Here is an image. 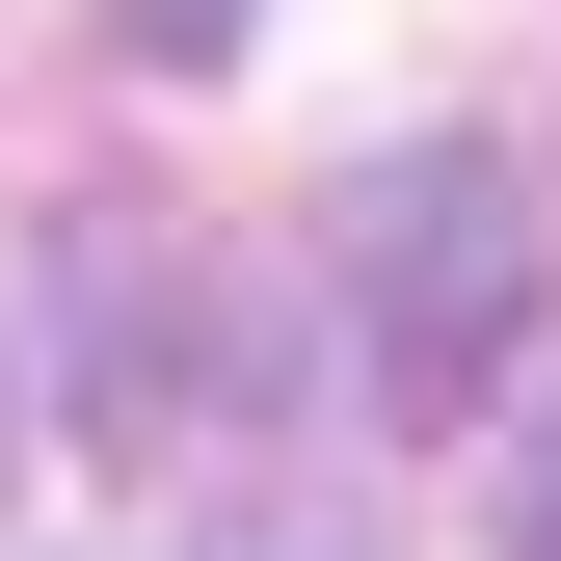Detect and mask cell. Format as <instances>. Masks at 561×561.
Masks as SVG:
<instances>
[{"mask_svg":"<svg viewBox=\"0 0 561 561\" xmlns=\"http://www.w3.org/2000/svg\"><path fill=\"white\" fill-rule=\"evenodd\" d=\"M107 27H134V54H241V0H107Z\"/></svg>","mask_w":561,"mask_h":561,"instance_id":"3957f363","label":"cell"},{"mask_svg":"<svg viewBox=\"0 0 561 561\" xmlns=\"http://www.w3.org/2000/svg\"><path fill=\"white\" fill-rule=\"evenodd\" d=\"M187 561H375V535L295 508V481H215V508H187Z\"/></svg>","mask_w":561,"mask_h":561,"instance_id":"7a4b0ae2","label":"cell"},{"mask_svg":"<svg viewBox=\"0 0 561 561\" xmlns=\"http://www.w3.org/2000/svg\"><path fill=\"white\" fill-rule=\"evenodd\" d=\"M321 321H347V375L375 401H508V347H535V187L481 161V134H401L375 187H347V241H321Z\"/></svg>","mask_w":561,"mask_h":561,"instance_id":"6da1fadb","label":"cell"},{"mask_svg":"<svg viewBox=\"0 0 561 561\" xmlns=\"http://www.w3.org/2000/svg\"><path fill=\"white\" fill-rule=\"evenodd\" d=\"M508 561H561V428H535V455H508Z\"/></svg>","mask_w":561,"mask_h":561,"instance_id":"277c9868","label":"cell"}]
</instances>
